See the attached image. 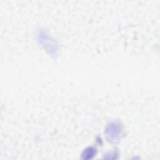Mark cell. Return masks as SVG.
<instances>
[{
    "label": "cell",
    "mask_w": 160,
    "mask_h": 160,
    "mask_svg": "<svg viewBox=\"0 0 160 160\" xmlns=\"http://www.w3.org/2000/svg\"><path fill=\"white\" fill-rule=\"evenodd\" d=\"M96 150L93 148H89L86 149L82 154V157L85 159H91L96 154Z\"/></svg>",
    "instance_id": "obj_1"
}]
</instances>
